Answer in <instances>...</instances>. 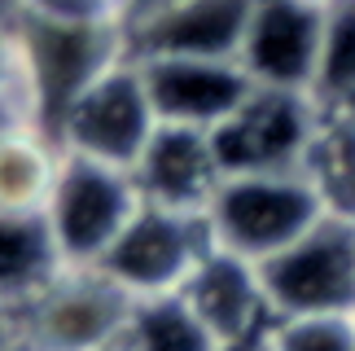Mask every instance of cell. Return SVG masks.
<instances>
[{"mask_svg": "<svg viewBox=\"0 0 355 351\" xmlns=\"http://www.w3.org/2000/svg\"><path fill=\"white\" fill-rule=\"evenodd\" d=\"M311 101L320 105V114L355 119V0L329 9V35H324V58Z\"/></svg>", "mask_w": 355, "mask_h": 351, "instance_id": "cell-17", "label": "cell"}, {"mask_svg": "<svg viewBox=\"0 0 355 351\" xmlns=\"http://www.w3.org/2000/svg\"><path fill=\"white\" fill-rule=\"evenodd\" d=\"M307 5H320V9H338L343 0H307Z\"/></svg>", "mask_w": 355, "mask_h": 351, "instance_id": "cell-22", "label": "cell"}, {"mask_svg": "<svg viewBox=\"0 0 355 351\" xmlns=\"http://www.w3.org/2000/svg\"><path fill=\"white\" fill-rule=\"evenodd\" d=\"M324 35H329V9L307 0H254L237 62L259 88L311 97L324 58Z\"/></svg>", "mask_w": 355, "mask_h": 351, "instance_id": "cell-8", "label": "cell"}, {"mask_svg": "<svg viewBox=\"0 0 355 351\" xmlns=\"http://www.w3.org/2000/svg\"><path fill=\"white\" fill-rule=\"evenodd\" d=\"M272 316L355 312V224L324 215L294 246L259 264Z\"/></svg>", "mask_w": 355, "mask_h": 351, "instance_id": "cell-5", "label": "cell"}, {"mask_svg": "<svg viewBox=\"0 0 355 351\" xmlns=\"http://www.w3.org/2000/svg\"><path fill=\"white\" fill-rule=\"evenodd\" d=\"M193 312L211 325V334L228 351L259 347V339L272 325V307L259 281V264L241 259L233 250L211 246V255L198 264V273L189 277V286L180 290Z\"/></svg>", "mask_w": 355, "mask_h": 351, "instance_id": "cell-12", "label": "cell"}, {"mask_svg": "<svg viewBox=\"0 0 355 351\" xmlns=\"http://www.w3.org/2000/svg\"><path fill=\"white\" fill-rule=\"evenodd\" d=\"M303 171L324 198V211L355 224V119L320 114Z\"/></svg>", "mask_w": 355, "mask_h": 351, "instance_id": "cell-16", "label": "cell"}, {"mask_svg": "<svg viewBox=\"0 0 355 351\" xmlns=\"http://www.w3.org/2000/svg\"><path fill=\"white\" fill-rule=\"evenodd\" d=\"M62 167V145L40 123L0 128V211L9 215H44Z\"/></svg>", "mask_w": 355, "mask_h": 351, "instance_id": "cell-13", "label": "cell"}, {"mask_svg": "<svg viewBox=\"0 0 355 351\" xmlns=\"http://www.w3.org/2000/svg\"><path fill=\"white\" fill-rule=\"evenodd\" d=\"M132 294L101 268H62L18 307L13 351H101L123 339Z\"/></svg>", "mask_w": 355, "mask_h": 351, "instance_id": "cell-3", "label": "cell"}, {"mask_svg": "<svg viewBox=\"0 0 355 351\" xmlns=\"http://www.w3.org/2000/svg\"><path fill=\"white\" fill-rule=\"evenodd\" d=\"M0 105H9L26 123H40V88L18 22H0Z\"/></svg>", "mask_w": 355, "mask_h": 351, "instance_id": "cell-19", "label": "cell"}, {"mask_svg": "<svg viewBox=\"0 0 355 351\" xmlns=\"http://www.w3.org/2000/svg\"><path fill=\"white\" fill-rule=\"evenodd\" d=\"M316 128H320V105L307 92L254 88L250 101L211 132V141L224 176L303 171Z\"/></svg>", "mask_w": 355, "mask_h": 351, "instance_id": "cell-7", "label": "cell"}, {"mask_svg": "<svg viewBox=\"0 0 355 351\" xmlns=\"http://www.w3.org/2000/svg\"><path fill=\"white\" fill-rule=\"evenodd\" d=\"M123 351H228L211 334V325L193 312L184 294H154L132 299L128 325H123Z\"/></svg>", "mask_w": 355, "mask_h": 351, "instance_id": "cell-15", "label": "cell"}, {"mask_svg": "<svg viewBox=\"0 0 355 351\" xmlns=\"http://www.w3.org/2000/svg\"><path fill=\"white\" fill-rule=\"evenodd\" d=\"M18 347V312L0 299V351H13Z\"/></svg>", "mask_w": 355, "mask_h": 351, "instance_id": "cell-21", "label": "cell"}, {"mask_svg": "<svg viewBox=\"0 0 355 351\" xmlns=\"http://www.w3.org/2000/svg\"><path fill=\"white\" fill-rule=\"evenodd\" d=\"M254 0H154L128 18L132 58H237Z\"/></svg>", "mask_w": 355, "mask_h": 351, "instance_id": "cell-10", "label": "cell"}, {"mask_svg": "<svg viewBox=\"0 0 355 351\" xmlns=\"http://www.w3.org/2000/svg\"><path fill=\"white\" fill-rule=\"evenodd\" d=\"M101 351H123V343H114V347H101Z\"/></svg>", "mask_w": 355, "mask_h": 351, "instance_id": "cell-23", "label": "cell"}, {"mask_svg": "<svg viewBox=\"0 0 355 351\" xmlns=\"http://www.w3.org/2000/svg\"><path fill=\"white\" fill-rule=\"evenodd\" d=\"M26 18L49 22H128L136 0H18Z\"/></svg>", "mask_w": 355, "mask_h": 351, "instance_id": "cell-20", "label": "cell"}, {"mask_svg": "<svg viewBox=\"0 0 355 351\" xmlns=\"http://www.w3.org/2000/svg\"><path fill=\"white\" fill-rule=\"evenodd\" d=\"M154 132H158V114L136 58H123L110 71H101L53 123V137H58L62 150L128 171L141 163Z\"/></svg>", "mask_w": 355, "mask_h": 351, "instance_id": "cell-4", "label": "cell"}, {"mask_svg": "<svg viewBox=\"0 0 355 351\" xmlns=\"http://www.w3.org/2000/svg\"><path fill=\"white\" fill-rule=\"evenodd\" d=\"M215 237L207 215H184L145 202L128 224V233L114 241V250L97 264L110 281H119L132 299L154 294H180L198 264L211 255Z\"/></svg>", "mask_w": 355, "mask_h": 351, "instance_id": "cell-6", "label": "cell"}, {"mask_svg": "<svg viewBox=\"0 0 355 351\" xmlns=\"http://www.w3.org/2000/svg\"><path fill=\"white\" fill-rule=\"evenodd\" d=\"M158 123L215 132L259 88L237 58H136Z\"/></svg>", "mask_w": 355, "mask_h": 351, "instance_id": "cell-9", "label": "cell"}, {"mask_svg": "<svg viewBox=\"0 0 355 351\" xmlns=\"http://www.w3.org/2000/svg\"><path fill=\"white\" fill-rule=\"evenodd\" d=\"M132 176L141 185L145 202L167 207V211H184V215H207V207L224 185V167H220L211 132L175 128V123H158L154 141L145 145Z\"/></svg>", "mask_w": 355, "mask_h": 351, "instance_id": "cell-11", "label": "cell"}, {"mask_svg": "<svg viewBox=\"0 0 355 351\" xmlns=\"http://www.w3.org/2000/svg\"><path fill=\"white\" fill-rule=\"evenodd\" d=\"M259 351H355V312L272 316Z\"/></svg>", "mask_w": 355, "mask_h": 351, "instance_id": "cell-18", "label": "cell"}, {"mask_svg": "<svg viewBox=\"0 0 355 351\" xmlns=\"http://www.w3.org/2000/svg\"><path fill=\"white\" fill-rule=\"evenodd\" d=\"M324 215V198L307 171H250L224 176L220 194L207 207V224L220 250L263 264L311 233Z\"/></svg>", "mask_w": 355, "mask_h": 351, "instance_id": "cell-1", "label": "cell"}, {"mask_svg": "<svg viewBox=\"0 0 355 351\" xmlns=\"http://www.w3.org/2000/svg\"><path fill=\"white\" fill-rule=\"evenodd\" d=\"M62 250L49 233L44 215H9L0 211V299L13 312L35 299L62 273Z\"/></svg>", "mask_w": 355, "mask_h": 351, "instance_id": "cell-14", "label": "cell"}, {"mask_svg": "<svg viewBox=\"0 0 355 351\" xmlns=\"http://www.w3.org/2000/svg\"><path fill=\"white\" fill-rule=\"evenodd\" d=\"M141 207V185L128 167H110L62 150L58 185L44 207V220L66 268H97L114 250V241L128 233Z\"/></svg>", "mask_w": 355, "mask_h": 351, "instance_id": "cell-2", "label": "cell"}]
</instances>
